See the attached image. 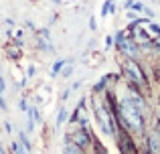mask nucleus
<instances>
[{
  "label": "nucleus",
  "instance_id": "nucleus-1",
  "mask_svg": "<svg viewBox=\"0 0 160 154\" xmlns=\"http://www.w3.org/2000/svg\"><path fill=\"white\" fill-rule=\"evenodd\" d=\"M120 75L132 89L144 93L146 97L152 93V83L154 81H152L148 69H146V65L142 63V61L124 57V59L120 61Z\"/></svg>",
  "mask_w": 160,
  "mask_h": 154
},
{
  "label": "nucleus",
  "instance_id": "nucleus-2",
  "mask_svg": "<svg viewBox=\"0 0 160 154\" xmlns=\"http://www.w3.org/2000/svg\"><path fill=\"white\" fill-rule=\"evenodd\" d=\"M113 49L118 51V55L120 57H128V59H138L142 61V51H140V45H136L132 39L128 37V32L122 28V31H118L116 35H113Z\"/></svg>",
  "mask_w": 160,
  "mask_h": 154
},
{
  "label": "nucleus",
  "instance_id": "nucleus-3",
  "mask_svg": "<svg viewBox=\"0 0 160 154\" xmlns=\"http://www.w3.org/2000/svg\"><path fill=\"white\" fill-rule=\"evenodd\" d=\"M65 134H67V132H65ZM67 136H69V140L75 144V146H79L83 152H87V154H91L93 140L98 138L91 128H77V130H73L71 134H67Z\"/></svg>",
  "mask_w": 160,
  "mask_h": 154
},
{
  "label": "nucleus",
  "instance_id": "nucleus-4",
  "mask_svg": "<svg viewBox=\"0 0 160 154\" xmlns=\"http://www.w3.org/2000/svg\"><path fill=\"white\" fill-rule=\"evenodd\" d=\"M118 146V152L120 154H140V148H138V140L134 134H130L128 130H120L118 136L113 138Z\"/></svg>",
  "mask_w": 160,
  "mask_h": 154
},
{
  "label": "nucleus",
  "instance_id": "nucleus-5",
  "mask_svg": "<svg viewBox=\"0 0 160 154\" xmlns=\"http://www.w3.org/2000/svg\"><path fill=\"white\" fill-rule=\"evenodd\" d=\"M4 55L10 61H20L22 59V47H18L14 41H8V43L4 45Z\"/></svg>",
  "mask_w": 160,
  "mask_h": 154
},
{
  "label": "nucleus",
  "instance_id": "nucleus-6",
  "mask_svg": "<svg viewBox=\"0 0 160 154\" xmlns=\"http://www.w3.org/2000/svg\"><path fill=\"white\" fill-rule=\"evenodd\" d=\"M67 63H75V59H73V57H63V59H57V61L53 63V67H51V73H49V75H51L53 79H55V77H59L61 69L65 67Z\"/></svg>",
  "mask_w": 160,
  "mask_h": 154
},
{
  "label": "nucleus",
  "instance_id": "nucleus-7",
  "mask_svg": "<svg viewBox=\"0 0 160 154\" xmlns=\"http://www.w3.org/2000/svg\"><path fill=\"white\" fill-rule=\"evenodd\" d=\"M67 120H69V110H67V106H63L57 110V116H55V130H59L61 126H65Z\"/></svg>",
  "mask_w": 160,
  "mask_h": 154
},
{
  "label": "nucleus",
  "instance_id": "nucleus-8",
  "mask_svg": "<svg viewBox=\"0 0 160 154\" xmlns=\"http://www.w3.org/2000/svg\"><path fill=\"white\" fill-rule=\"evenodd\" d=\"M16 140H18V144H20V146H22L27 152H32V142H31V138H28V132L18 130V132H16Z\"/></svg>",
  "mask_w": 160,
  "mask_h": 154
},
{
  "label": "nucleus",
  "instance_id": "nucleus-9",
  "mask_svg": "<svg viewBox=\"0 0 160 154\" xmlns=\"http://www.w3.org/2000/svg\"><path fill=\"white\" fill-rule=\"evenodd\" d=\"M116 12H118L116 2H113V0H103V4H102V16L103 18L109 16V14H116Z\"/></svg>",
  "mask_w": 160,
  "mask_h": 154
},
{
  "label": "nucleus",
  "instance_id": "nucleus-10",
  "mask_svg": "<svg viewBox=\"0 0 160 154\" xmlns=\"http://www.w3.org/2000/svg\"><path fill=\"white\" fill-rule=\"evenodd\" d=\"M73 73H75V65L73 63H67L65 67L61 69V73H59V75H61L63 79H71V77H73Z\"/></svg>",
  "mask_w": 160,
  "mask_h": 154
},
{
  "label": "nucleus",
  "instance_id": "nucleus-11",
  "mask_svg": "<svg viewBox=\"0 0 160 154\" xmlns=\"http://www.w3.org/2000/svg\"><path fill=\"white\" fill-rule=\"evenodd\" d=\"M24 116H27V120H24V132L32 134V132H35V126H37V124H35V118H32V116L28 114V112H27Z\"/></svg>",
  "mask_w": 160,
  "mask_h": 154
},
{
  "label": "nucleus",
  "instance_id": "nucleus-12",
  "mask_svg": "<svg viewBox=\"0 0 160 154\" xmlns=\"http://www.w3.org/2000/svg\"><path fill=\"white\" fill-rule=\"evenodd\" d=\"M146 31H148L152 37H160V24L154 22V20H150V22L146 24Z\"/></svg>",
  "mask_w": 160,
  "mask_h": 154
},
{
  "label": "nucleus",
  "instance_id": "nucleus-13",
  "mask_svg": "<svg viewBox=\"0 0 160 154\" xmlns=\"http://www.w3.org/2000/svg\"><path fill=\"white\" fill-rule=\"evenodd\" d=\"M113 43H116V41H113V35H106V39H103V49H106V51L113 49Z\"/></svg>",
  "mask_w": 160,
  "mask_h": 154
},
{
  "label": "nucleus",
  "instance_id": "nucleus-14",
  "mask_svg": "<svg viewBox=\"0 0 160 154\" xmlns=\"http://www.w3.org/2000/svg\"><path fill=\"white\" fill-rule=\"evenodd\" d=\"M28 103H31V102H28L27 97H20V99H18V110L22 112V114H27V110H28Z\"/></svg>",
  "mask_w": 160,
  "mask_h": 154
},
{
  "label": "nucleus",
  "instance_id": "nucleus-15",
  "mask_svg": "<svg viewBox=\"0 0 160 154\" xmlns=\"http://www.w3.org/2000/svg\"><path fill=\"white\" fill-rule=\"evenodd\" d=\"M126 18H128L130 22H136V20L140 18V14H138V12H134V10H126Z\"/></svg>",
  "mask_w": 160,
  "mask_h": 154
},
{
  "label": "nucleus",
  "instance_id": "nucleus-16",
  "mask_svg": "<svg viewBox=\"0 0 160 154\" xmlns=\"http://www.w3.org/2000/svg\"><path fill=\"white\" fill-rule=\"evenodd\" d=\"M144 6H146L144 2L136 0V2H134V6H132V10H134V12H138V14H142V12H144Z\"/></svg>",
  "mask_w": 160,
  "mask_h": 154
},
{
  "label": "nucleus",
  "instance_id": "nucleus-17",
  "mask_svg": "<svg viewBox=\"0 0 160 154\" xmlns=\"http://www.w3.org/2000/svg\"><path fill=\"white\" fill-rule=\"evenodd\" d=\"M69 97H71V89L67 87V89H63V91H61V95H59V102H61V103H65Z\"/></svg>",
  "mask_w": 160,
  "mask_h": 154
},
{
  "label": "nucleus",
  "instance_id": "nucleus-18",
  "mask_svg": "<svg viewBox=\"0 0 160 154\" xmlns=\"http://www.w3.org/2000/svg\"><path fill=\"white\" fill-rule=\"evenodd\" d=\"M2 126H4V130H6V134H8V136H12V132H14V126L10 124V120H4Z\"/></svg>",
  "mask_w": 160,
  "mask_h": 154
},
{
  "label": "nucleus",
  "instance_id": "nucleus-19",
  "mask_svg": "<svg viewBox=\"0 0 160 154\" xmlns=\"http://www.w3.org/2000/svg\"><path fill=\"white\" fill-rule=\"evenodd\" d=\"M22 28H24V31L37 32V27H35V22H32V20H24V22H22Z\"/></svg>",
  "mask_w": 160,
  "mask_h": 154
},
{
  "label": "nucleus",
  "instance_id": "nucleus-20",
  "mask_svg": "<svg viewBox=\"0 0 160 154\" xmlns=\"http://www.w3.org/2000/svg\"><path fill=\"white\" fill-rule=\"evenodd\" d=\"M81 87H83V81H81V79H77V81H73V83H71V87H69V89H71V93H75V91H79Z\"/></svg>",
  "mask_w": 160,
  "mask_h": 154
},
{
  "label": "nucleus",
  "instance_id": "nucleus-21",
  "mask_svg": "<svg viewBox=\"0 0 160 154\" xmlns=\"http://www.w3.org/2000/svg\"><path fill=\"white\" fill-rule=\"evenodd\" d=\"M35 75H37V67H35V65H28V67H27V73H24V77L32 79Z\"/></svg>",
  "mask_w": 160,
  "mask_h": 154
},
{
  "label": "nucleus",
  "instance_id": "nucleus-22",
  "mask_svg": "<svg viewBox=\"0 0 160 154\" xmlns=\"http://www.w3.org/2000/svg\"><path fill=\"white\" fill-rule=\"evenodd\" d=\"M152 81H160V61L156 63V67L152 69Z\"/></svg>",
  "mask_w": 160,
  "mask_h": 154
},
{
  "label": "nucleus",
  "instance_id": "nucleus-23",
  "mask_svg": "<svg viewBox=\"0 0 160 154\" xmlns=\"http://www.w3.org/2000/svg\"><path fill=\"white\" fill-rule=\"evenodd\" d=\"M98 27H99V24H98V18H95V16H89V31H98Z\"/></svg>",
  "mask_w": 160,
  "mask_h": 154
},
{
  "label": "nucleus",
  "instance_id": "nucleus-24",
  "mask_svg": "<svg viewBox=\"0 0 160 154\" xmlns=\"http://www.w3.org/2000/svg\"><path fill=\"white\" fill-rule=\"evenodd\" d=\"M142 14H144V16H148V18H152V20H154V16H156V12H154V10H152V8H150V6H144V12H142Z\"/></svg>",
  "mask_w": 160,
  "mask_h": 154
},
{
  "label": "nucleus",
  "instance_id": "nucleus-25",
  "mask_svg": "<svg viewBox=\"0 0 160 154\" xmlns=\"http://www.w3.org/2000/svg\"><path fill=\"white\" fill-rule=\"evenodd\" d=\"M4 93H6V79L0 73V95H4Z\"/></svg>",
  "mask_w": 160,
  "mask_h": 154
},
{
  "label": "nucleus",
  "instance_id": "nucleus-26",
  "mask_svg": "<svg viewBox=\"0 0 160 154\" xmlns=\"http://www.w3.org/2000/svg\"><path fill=\"white\" fill-rule=\"evenodd\" d=\"M0 112H8V103L4 99V95H0Z\"/></svg>",
  "mask_w": 160,
  "mask_h": 154
},
{
  "label": "nucleus",
  "instance_id": "nucleus-27",
  "mask_svg": "<svg viewBox=\"0 0 160 154\" xmlns=\"http://www.w3.org/2000/svg\"><path fill=\"white\" fill-rule=\"evenodd\" d=\"M134 2H136V0H124V10H132Z\"/></svg>",
  "mask_w": 160,
  "mask_h": 154
},
{
  "label": "nucleus",
  "instance_id": "nucleus-28",
  "mask_svg": "<svg viewBox=\"0 0 160 154\" xmlns=\"http://www.w3.org/2000/svg\"><path fill=\"white\" fill-rule=\"evenodd\" d=\"M4 24H6L8 28H14L16 27V22H14V18H4Z\"/></svg>",
  "mask_w": 160,
  "mask_h": 154
},
{
  "label": "nucleus",
  "instance_id": "nucleus-29",
  "mask_svg": "<svg viewBox=\"0 0 160 154\" xmlns=\"http://www.w3.org/2000/svg\"><path fill=\"white\" fill-rule=\"evenodd\" d=\"M27 83H28V77H22L18 81V87H20V89H24V87H27Z\"/></svg>",
  "mask_w": 160,
  "mask_h": 154
},
{
  "label": "nucleus",
  "instance_id": "nucleus-30",
  "mask_svg": "<svg viewBox=\"0 0 160 154\" xmlns=\"http://www.w3.org/2000/svg\"><path fill=\"white\" fill-rule=\"evenodd\" d=\"M51 2L55 4V6H61V4H63V0H51Z\"/></svg>",
  "mask_w": 160,
  "mask_h": 154
},
{
  "label": "nucleus",
  "instance_id": "nucleus-31",
  "mask_svg": "<svg viewBox=\"0 0 160 154\" xmlns=\"http://www.w3.org/2000/svg\"><path fill=\"white\" fill-rule=\"evenodd\" d=\"M158 95H160V81H158Z\"/></svg>",
  "mask_w": 160,
  "mask_h": 154
},
{
  "label": "nucleus",
  "instance_id": "nucleus-32",
  "mask_svg": "<svg viewBox=\"0 0 160 154\" xmlns=\"http://www.w3.org/2000/svg\"><path fill=\"white\" fill-rule=\"evenodd\" d=\"M140 154H144V152H140Z\"/></svg>",
  "mask_w": 160,
  "mask_h": 154
}]
</instances>
